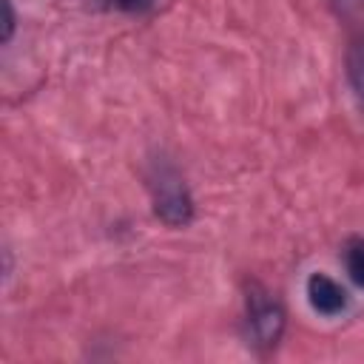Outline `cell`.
<instances>
[{
	"label": "cell",
	"mask_w": 364,
	"mask_h": 364,
	"mask_svg": "<svg viewBox=\"0 0 364 364\" xmlns=\"http://www.w3.org/2000/svg\"><path fill=\"white\" fill-rule=\"evenodd\" d=\"M148 188H151V199H154V213L171 225V228H185L191 219H193V199H191V191L182 179V173L165 162V159H156L151 165V173H148Z\"/></svg>",
	"instance_id": "1"
},
{
	"label": "cell",
	"mask_w": 364,
	"mask_h": 364,
	"mask_svg": "<svg viewBox=\"0 0 364 364\" xmlns=\"http://www.w3.org/2000/svg\"><path fill=\"white\" fill-rule=\"evenodd\" d=\"M284 333V307L262 284L247 290V336L259 350H273Z\"/></svg>",
	"instance_id": "2"
},
{
	"label": "cell",
	"mask_w": 364,
	"mask_h": 364,
	"mask_svg": "<svg viewBox=\"0 0 364 364\" xmlns=\"http://www.w3.org/2000/svg\"><path fill=\"white\" fill-rule=\"evenodd\" d=\"M307 301L318 316H338L347 310V293L344 287L330 279L327 273H310L307 279Z\"/></svg>",
	"instance_id": "3"
},
{
	"label": "cell",
	"mask_w": 364,
	"mask_h": 364,
	"mask_svg": "<svg viewBox=\"0 0 364 364\" xmlns=\"http://www.w3.org/2000/svg\"><path fill=\"white\" fill-rule=\"evenodd\" d=\"M344 65H347V82H350L358 105L364 108V34H355L350 40Z\"/></svg>",
	"instance_id": "4"
},
{
	"label": "cell",
	"mask_w": 364,
	"mask_h": 364,
	"mask_svg": "<svg viewBox=\"0 0 364 364\" xmlns=\"http://www.w3.org/2000/svg\"><path fill=\"white\" fill-rule=\"evenodd\" d=\"M344 267L350 273V279L364 287V239L353 236L347 245H344Z\"/></svg>",
	"instance_id": "5"
},
{
	"label": "cell",
	"mask_w": 364,
	"mask_h": 364,
	"mask_svg": "<svg viewBox=\"0 0 364 364\" xmlns=\"http://www.w3.org/2000/svg\"><path fill=\"white\" fill-rule=\"evenodd\" d=\"M102 9L122 11V14H148L159 6V0H97Z\"/></svg>",
	"instance_id": "6"
},
{
	"label": "cell",
	"mask_w": 364,
	"mask_h": 364,
	"mask_svg": "<svg viewBox=\"0 0 364 364\" xmlns=\"http://www.w3.org/2000/svg\"><path fill=\"white\" fill-rule=\"evenodd\" d=\"M333 9L344 17V20H353V17H361L364 14V0H330Z\"/></svg>",
	"instance_id": "7"
},
{
	"label": "cell",
	"mask_w": 364,
	"mask_h": 364,
	"mask_svg": "<svg viewBox=\"0 0 364 364\" xmlns=\"http://www.w3.org/2000/svg\"><path fill=\"white\" fill-rule=\"evenodd\" d=\"M3 11H6V20H3V43H9L11 34H14V9H11V0H3Z\"/></svg>",
	"instance_id": "8"
}]
</instances>
